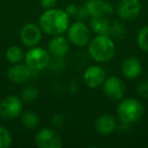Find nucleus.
Here are the masks:
<instances>
[{
	"label": "nucleus",
	"instance_id": "1",
	"mask_svg": "<svg viewBox=\"0 0 148 148\" xmlns=\"http://www.w3.org/2000/svg\"><path fill=\"white\" fill-rule=\"evenodd\" d=\"M39 25L43 33L51 37L64 35L70 25V17L64 9L56 7L45 9L40 15Z\"/></svg>",
	"mask_w": 148,
	"mask_h": 148
},
{
	"label": "nucleus",
	"instance_id": "2",
	"mask_svg": "<svg viewBox=\"0 0 148 148\" xmlns=\"http://www.w3.org/2000/svg\"><path fill=\"white\" fill-rule=\"evenodd\" d=\"M87 52L97 63H107L112 61L116 56L117 47L110 35H95L87 45Z\"/></svg>",
	"mask_w": 148,
	"mask_h": 148
},
{
	"label": "nucleus",
	"instance_id": "3",
	"mask_svg": "<svg viewBox=\"0 0 148 148\" xmlns=\"http://www.w3.org/2000/svg\"><path fill=\"white\" fill-rule=\"evenodd\" d=\"M117 116L122 124L130 125L141 120L144 115L143 103L137 99H122L117 107Z\"/></svg>",
	"mask_w": 148,
	"mask_h": 148
},
{
	"label": "nucleus",
	"instance_id": "4",
	"mask_svg": "<svg viewBox=\"0 0 148 148\" xmlns=\"http://www.w3.org/2000/svg\"><path fill=\"white\" fill-rule=\"evenodd\" d=\"M66 35L71 45L82 48L86 47L90 41L91 29L84 21L77 19L76 21L70 23Z\"/></svg>",
	"mask_w": 148,
	"mask_h": 148
},
{
	"label": "nucleus",
	"instance_id": "5",
	"mask_svg": "<svg viewBox=\"0 0 148 148\" xmlns=\"http://www.w3.org/2000/svg\"><path fill=\"white\" fill-rule=\"evenodd\" d=\"M51 59L52 56L50 55L48 50L39 46H35L29 48V51L25 54L23 61L34 72L38 73L49 67Z\"/></svg>",
	"mask_w": 148,
	"mask_h": 148
},
{
	"label": "nucleus",
	"instance_id": "6",
	"mask_svg": "<svg viewBox=\"0 0 148 148\" xmlns=\"http://www.w3.org/2000/svg\"><path fill=\"white\" fill-rule=\"evenodd\" d=\"M23 110V101L16 95H8L0 103V118L13 120L19 117Z\"/></svg>",
	"mask_w": 148,
	"mask_h": 148
},
{
	"label": "nucleus",
	"instance_id": "7",
	"mask_svg": "<svg viewBox=\"0 0 148 148\" xmlns=\"http://www.w3.org/2000/svg\"><path fill=\"white\" fill-rule=\"evenodd\" d=\"M101 87L103 95L113 101H120L124 99L127 89L125 81L118 76L107 77Z\"/></svg>",
	"mask_w": 148,
	"mask_h": 148
},
{
	"label": "nucleus",
	"instance_id": "8",
	"mask_svg": "<svg viewBox=\"0 0 148 148\" xmlns=\"http://www.w3.org/2000/svg\"><path fill=\"white\" fill-rule=\"evenodd\" d=\"M35 143L40 148H61L63 140L53 128H42L36 134Z\"/></svg>",
	"mask_w": 148,
	"mask_h": 148
},
{
	"label": "nucleus",
	"instance_id": "9",
	"mask_svg": "<svg viewBox=\"0 0 148 148\" xmlns=\"http://www.w3.org/2000/svg\"><path fill=\"white\" fill-rule=\"evenodd\" d=\"M106 78H107V72L101 65L88 66L84 70L82 75V80L84 84L91 89L101 87Z\"/></svg>",
	"mask_w": 148,
	"mask_h": 148
},
{
	"label": "nucleus",
	"instance_id": "10",
	"mask_svg": "<svg viewBox=\"0 0 148 148\" xmlns=\"http://www.w3.org/2000/svg\"><path fill=\"white\" fill-rule=\"evenodd\" d=\"M43 38V31L40 27L39 23H27L21 27L19 32V39L25 46L29 48L38 46Z\"/></svg>",
	"mask_w": 148,
	"mask_h": 148
},
{
	"label": "nucleus",
	"instance_id": "11",
	"mask_svg": "<svg viewBox=\"0 0 148 148\" xmlns=\"http://www.w3.org/2000/svg\"><path fill=\"white\" fill-rule=\"evenodd\" d=\"M142 11V3L140 0H121L117 6V14L119 18L130 21L139 16Z\"/></svg>",
	"mask_w": 148,
	"mask_h": 148
},
{
	"label": "nucleus",
	"instance_id": "12",
	"mask_svg": "<svg viewBox=\"0 0 148 148\" xmlns=\"http://www.w3.org/2000/svg\"><path fill=\"white\" fill-rule=\"evenodd\" d=\"M36 72H34L25 63H17L13 64L7 71V78L9 81L15 84L25 83L27 80L36 75Z\"/></svg>",
	"mask_w": 148,
	"mask_h": 148
},
{
	"label": "nucleus",
	"instance_id": "13",
	"mask_svg": "<svg viewBox=\"0 0 148 148\" xmlns=\"http://www.w3.org/2000/svg\"><path fill=\"white\" fill-rule=\"evenodd\" d=\"M70 42L64 35L53 36L48 44V51L53 58H63L69 52Z\"/></svg>",
	"mask_w": 148,
	"mask_h": 148
},
{
	"label": "nucleus",
	"instance_id": "14",
	"mask_svg": "<svg viewBox=\"0 0 148 148\" xmlns=\"http://www.w3.org/2000/svg\"><path fill=\"white\" fill-rule=\"evenodd\" d=\"M121 74L128 80L138 78L142 73V63L140 60L133 56L127 57L121 64Z\"/></svg>",
	"mask_w": 148,
	"mask_h": 148
},
{
	"label": "nucleus",
	"instance_id": "15",
	"mask_svg": "<svg viewBox=\"0 0 148 148\" xmlns=\"http://www.w3.org/2000/svg\"><path fill=\"white\" fill-rule=\"evenodd\" d=\"M117 119L109 114H103V115L99 116L95 121V129L99 135H112L117 130Z\"/></svg>",
	"mask_w": 148,
	"mask_h": 148
},
{
	"label": "nucleus",
	"instance_id": "16",
	"mask_svg": "<svg viewBox=\"0 0 148 148\" xmlns=\"http://www.w3.org/2000/svg\"><path fill=\"white\" fill-rule=\"evenodd\" d=\"M89 16H108L114 12V6L107 0H88L85 3Z\"/></svg>",
	"mask_w": 148,
	"mask_h": 148
},
{
	"label": "nucleus",
	"instance_id": "17",
	"mask_svg": "<svg viewBox=\"0 0 148 148\" xmlns=\"http://www.w3.org/2000/svg\"><path fill=\"white\" fill-rule=\"evenodd\" d=\"M89 27L95 35H109L111 21L108 16H93L90 17Z\"/></svg>",
	"mask_w": 148,
	"mask_h": 148
},
{
	"label": "nucleus",
	"instance_id": "18",
	"mask_svg": "<svg viewBox=\"0 0 148 148\" xmlns=\"http://www.w3.org/2000/svg\"><path fill=\"white\" fill-rule=\"evenodd\" d=\"M25 52L18 46H10L5 51V58L11 64L21 63L25 60Z\"/></svg>",
	"mask_w": 148,
	"mask_h": 148
},
{
	"label": "nucleus",
	"instance_id": "19",
	"mask_svg": "<svg viewBox=\"0 0 148 148\" xmlns=\"http://www.w3.org/2000/svg\"><path fill=\"white\" fill-rule=\"evenodd\" d=\"M21 124L27 129H35L40 125V117L33 111H27L21 115Z\"/></svg>",
	"mask_w": 148,
	"mask_h": 148
},
{
	"label": "nucleus",
	"instance_id": "20",
	"mask_svg": "<svg viewBox=\"0 0 148 148\" xmlns=\"http://www.w3.org/2000/svg\"><path fill=\"white\" fill-rule=\"evenodd\" d=\"M136 43L141 51L148 52V25H144L138 31Z\"/></svg>",
	"mask_w": 148,
	"mask_h": 148
},
{
	"label": "nucleus",
	"instance_id": "21",
	"mask_svg": "<svg viewBox=\"0 0 148 148\" xmlns=\"http://www.w3.org/2000/svg\"><path fill=\"white\" fill-rule=\"evenodd\" d=\"M38 97H39V89L35 86H27L23 88L21 99L25 103H32Z\"/></svg>",
	"mask_w": 148,
	"mask_h": 148
},
{
	"label": "nucleus",
	"instance_id": "22",
	"mask_svg": "<svg viewBox=\"0 0 148 148\" xmlns=\"http://www.w3.org/2000/svg\"><path fill=\"white\" fill-rule=\"evenodd\" d=\"M12 144V136L7 128L0 126V148H8Z\"/></svg>",
	"mask_w": 148,
	"mask_h": 148
},
{
	"label": "nucleus",
	"instance_id": "23",
	"mask_svg": "<svg viewBox=\"0 0 148 148\" xmlns=\"http://www.w3.org/2000/svg\"><path fill=\"white\" fill-rule=\"evenodd\" d=\"M126 33V29H124L123 25L120 23H111V27H110V32L109 35L114 36V37H121V36H124V34Z\"/></svg>",
	"mask_w": 148,
	"mask_h": 148
},
{
	"label": "nucleus",
	"instance_id": "24",
	"mask_svg": "<svg viewBox=\"0 0 148 148\" xmlns=\"http://www.w3.org/2000/svg\"><path fill=\"white\" fill-rule=\"evenodd\" d=\"M64 122H65V116L63 114H60V113L54 114L51 118V125L55 128L62 127Z\"/></svg>",
	"mask_w": 148,
	"mask_h": 148
},
{
	"label": "nucleus",
	"instance_id": "25",
	"mask_svg": "<svg viewBox=\"0 0 148 148\" xmlns=\"http://www.w3.org/2000/svg\"><path fill=\"white\" fill-rule=\"evenodd\" d=\"M137 92L142 99H148V79H145L141 83H139L137 87Z\"/></svg>",
	"mask_w": 148,
	"mask_h": 148
},
{
	"label": "nucleus",
	"instance_id": "26",
	"mask_svg": "<svg viewBox=\"0 0 148 148\" xmlns=\"http://www.w3.org/2000/svg\"><path fill=\"white\" fill-rule=\"evenodd\" d=\"M75 17H77L78 21H84L86 18L90 17L88 12H87V9H86V7H85V5H83V6H78V9H77Z\"/></svg>",
	"mask_w": 148,
	"mask_h": 148
},
{
	"label": "nucleus",
	"instance_id": "27",
	"mask_svg": "<svg viewBox=\"0 0 148 148\" xmlns=\"http://www.w3.org/2000/svg\"><path fill=\"white\" fill-rule=\"evenodd\" d=\"M40 4L43 9L54 8L57 5V0H40Z\"/></svg>",
	"mask_w": 148,
	"mask_h": 148
},
{
	"label": "nucleus",
	"instance_id": "28",
	"mask_svg": "<svg viewBox=\"0 0 148 148\" xmlns=\"http://www.w3.org/2000/svg\"><path fill=\"white\" fill-rule=\"evenodd\" d=\"M77 9H78V6L76 4H74V3H71V4H68L67 6L65 7V12L69 15V17H74L76 15L77 12Z\"/></svg>",
	"mask_w": 148,
	"mask_h": 148
}]
</instances>
